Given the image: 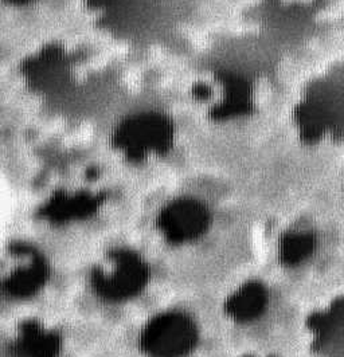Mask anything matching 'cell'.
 <instances>
[{
  "mask_svg": "<svg viewBox=\"0 0 344 357\" xmlns=\"http://www.w3.org/2000/svg\"><path fill=\"white\" fill-rule=\"evenodd\" d=\"M177 139V124L167 112L145 107L127 114L113 130L112 144L132 162L167 155Z\"/></svg>",
  "mask_w": 344,
  "mask_h": 357,
  "instance_id": "6da1fadb",
  "label": "cell"
},
{
  "mask_svg": "<svg viewBox=\"0 0 344 357\" xmlns=\"http://www.w3.org/2000/svg\"><path fill=\"white\" fill-rule=\"evenodd\" d=\"M108 268H96L91 284L94 293L110 304H121L142 294L151 278V268L136 251H110Z\"/></svg>",
  "mask_w": 344,
  "mask_h": 357,
  "instance_id": "7a4b0ae2",
  "label": "cell"
},
{
  "mask_svg": "<svg viewBox=\"0 0 344 357\" xmlns=\"http://www.w3.org/2000/svg\"><path fill=\"white\" fill-rule=\"evenodd\" d=\"M200 329L181 310H164L144 324L139 348L147 357H187L197 348Z\"/></svg>",
  "mask_w": 344,
  "mask_h": 357,
  "instance_id": "3957f363",
  "label": "cell"
},
{
  "mask_svg": "<svg viewBox=\"0 0 344 357\" xmlns=\"http://www.w3.org/2000/svg\"><path fill=\"white\" fill-rule=\"evenodd\" d=\"M211 211L194 197H178L167 202L156 218V227L170 245L181 246L200 239L211 226Z\"/></svg>",
  "mask_w": 344,
  "mask_h": 357,
  "instance_id": "277c9868",
  "label": "cell"
},
{
  "mask_svg": "<svg viewBox=\"0 0 344 357\" xmlns=\"http://www.w3.org/2000/svg\"><path fill=\"white\" fill-rule=\"evenodd\" d=\"M61 349V336L39 322L23 324L11 342L14 357H58Z\"/></svg>",
  "mask_w": 344,
  "mask_h": 357,
  "instance_id": "5b68a950",
  "label": "cell"
},
{
  "mask_svg": "<svg viewBox=\"0 0 344 357\" xmlns=\"http://www.w3.org/2000/svg\"><path fill=\"white\" fill-rule=\"evenodd\" d=\"M49 277V268L39 255H31L29 264L17 268L1 284L0 289L4 294L11 297H29L36 294L46 284Z\"/></svg>",
  "mask_w": 344,
  "mask_h": 357,
  "instance_id": "8992f818",
  "label": "cell"
},
{
  "mask_svg": "<svg viewBox=\"0 0 344 357\" xmlns=\"http://www.w3.org/2000/svg\"><path fill=\"white\" fill-rule=\"evenodd\" d=\"M268 304V291L258 282H249L238 289L226 303V312L237 321H252Z\"/></svg>",
  "mask_w": 344,
  "mask_h": 357,
  "instance_id": "52a82bcc",
  "label": "cell"
},
{
  "mask_svg": "<svg viewBox=\"0 0 344 357\" xmlns=\"http://www.w3.org/2000/svg\"><path fill=\"white\" fill-rule=\"evenodd\" d=\"M316 248V238L312 232L292 231L287 234L280 245L281 261L290 266L308 259Z\"/></svg>",
  "mask_w": 344,
  "mask_h": 357,
  "instance_id": "ba28073f",
  "label": "cell"
},
{
  "mask_svg": "<svg viewBox=\"0 0 344 357\" xmlns=\"http://www.w3.org/2000/svg\"><path fill=\"white\" fill-rule=\"evenodd\" d=\"M4 6L11 8H27L36 4L38 0H0Z\"/></svg>",
  "mask_w": 344,
  "mask_h": 357,
  "instance_id": "9c48e42d",
  "label": "cell"
}]
</instances>
